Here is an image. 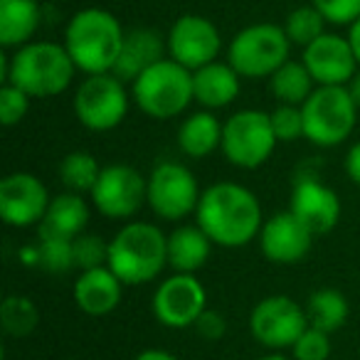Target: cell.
I'll return each instance as SVG.
<instances>
[{
  "label": "cell",
  "mask_w": 360,
  "mask_h": 360,
  "mask_svg": "<svg viewBox=\"0 0 360 360\" xmlns=\"http://www.w3.org/2000/svg\"><path fill=\"white\" fill-rule=\"evenodd\" d=\"M195 220L222 250H240L252 245L264 225L259 198L250 188L232 180H220L202 191Z\"/></svg>",
  "instance_id": "1"
},
{
  "label": "cell",
  "mask_w": 360,
  "mask_h": 360,
  "mask_svg": "<svg viewBox=\"0 0 360 360\" xmlns=\"http://www.w3.org/2000/svg\"><path fill=\"white\" fill-rule=\"evenodd\" d=\"M77 65L65 45L50 40H32L3 55V82L15 84L32 99H52L72 86Z\"/></svg>",
  "instance_id": "2"
},
{
  "label": "cell",
  "mask_w": 360,
  "mask_h": 360,
  "mask_svg": "<svg viewBox=\"0 0 360 360\" xmlns=\"http://www.w3.org/2000/svg\"><path fill=\"white\" fill-rule=\"evenodd\" d=\"M124 35L126 30L114 13L104 8H84L70 18L62 45L82 75H104L114 70Z\"/></svg>",
  "instance_id": "3"
},
{
  "label": "cell",
  "mask_w": 360,
  "mask_h": 360,
  "mask_svg": "<svg viewBox=\"0 0 360 360\" xmlns=\"http://www.w3.org/2000/svg\"><path fill=\"white\" fill-rule=\"evenodd\" d=\"M168 266V235L150 222H129L109 240V269L126 286L150 284Z\"/></svg>",
  "instance_id": "4"
},
{
  "label": "cell",
  "mask_w": 360,
  "mask_h": 360,
  "mask_svg": "<svg viewBox=\"0 0 360 360\" xmlns=\"http://www.w3.org/2000/svg\"><path fill=\"white\" fill-rule=\"evenodd\" d=\"M131 96L150 119H175L195 101L193 72L170 57H163L131 84Z\"/></svg>",
  "instance_id": "5"
},
{
  "label": "cell",
  "mask_w": 360,
  "mask_h": 360,
  "mask_svg": "<svg viewBox=\"0 0 360 360\" xmlns=\"http://www.w3.org/2000/svg\"><path fill=\"white\" fill-rule=\"evenodd\" d=\"M291 40L284 25L255 22L237 32L227 47V62L245 79H269L289 57Z\"/></svg>",
  "instance_id": "6"
},
{
  "label": "cell",
  "mask_w": 360,
  "mask_h": 360,
  "mask_svg": "<svg viewBox=\"0 0 360 360\" xmlns=\"http://www.w3.org/2000/svg\"><path fill=\"white\" fill-rule=\"evenodd\" d=\"M301 111L304 139L319 148H333L350 139L360 109L348 86H316L314 94L301 104Z\"/></svg>",
  "instance_id": "7"
},
{
  "label": "cell",
  "mask_w": 360,
  "mask_h": 360,
  "mask_svg": "<svg viewBox=\"0 0 360 360\" xmlns=\"http://www.w3.org/2000/svg\"><path fill=\"white\" fill-rule=\"evenodd\" d=\"M134 96L126 89V82L114 72L86 75L75 91V116L86 131L106 134L124 124Z\"/></svg>",
  "instance_id": "8"
},
{
  "label": "cell",
  "mask_w": 360,
  "mask_h": 360,
  "mask_svg": "<svg viewBox=\"0 0 360 360\" xmlns=\"http://www.w3.org/2000/svg\"><path fill=\"white\" fill-rule=\"evenodd\" d=\"M276 139L271 129L269 111L240 109L222 124V146L220 150L232 165L242 170H257L271 158Z\"/></svg>",
  "instance_id": "9"
},
{
  "label": "cell",
  "mask_w": 360,
  "mask_h": 360,
  "mask_svg": "<svg viewBox=\"0 0 360 360\" xmlns=\"http://www.w3.org/2000/svg\"><path fill=\"white\" fill-rule=\"evenodd\" d=\"M200 183L188 165L178 160H160L148 175V191H146V205L160 220L178 222L198 210L200 202Z\"/></svg>",
  "instance_id": "10"
},
{
  "label": "cell",
  "mask_w": 360,
  "mask_h": 360,
  "mask_svg": "<svg viewBox=\"0 0 360 360\" xmlns=\"http://www.w3.org/2000/svg\"><path fill=\"white\" fill-rule=\"evenodd\" d=\"M148 178L131 163H109L101 168L89 200L96 212L109 220H129L146 205Z\"/></svg>",
  "instance_id": "11"
},
{
  "label": "cell",
  "mask_w": 360,
  "mask_h": 360,
  "mask_svg": "<svg viewBox=\"0 0 360 360\" xmlns=\"http://www.w3.org/2000/svg\"><path fill=\"white\" fill-rule=\"evenodd\" d=\"M150 309H153L155 321L165 328H193L202 311L207 309V291L198 274L173 271L168 279L155 286Z\"/></svg>",
  "instance_id": "12"
},
{
  "label": "cell",
  "mask_w": 360,
  "mask_h": 360,
  "mask_svg": "<svg viewBox=\"0 0 360 360\" xmlns=\"http://www.w3.org/2000/svg\"><path fill=\"white\" fill-rule=\"evenodd\" d=\"M306 328H309L306 309L284 294L264 296L250 314L252 338L269 350L291 348Z\"/></svg>",
  "instance_id": "13"
},
{
  "label": "cell",
  "mask_w": 360,
  "mask_h": 360,
  "mask_svg": "<svg viewBox=\"0 0 360 360\" xmlns=\"http://www.w3.org/2000/svg\"><path fill=\"white\" fill-rule=\"evenodd\" d=\"M168 57L191 72L210 65L222 50V37L217 25L205 15H180L165 35Z\"/></svg>",
  "instance_id": "14"
},
{
  "label": "cell",
  "mask_w": 360,
  "mask_h": 360,
  "mask_svg": "<svg viewBox=\"0 0 360 360\" xmlns=\"http://www.w3.org/2000/svg\"><path fill=\"white\" fill-rule=\"evenodd\" d=\"M50 200L47 186L32 173H11L0 180V217L11 227L40 225Z\"/></svg>",
  "instance_id": "15"
},
{
  "label": "cell",
  "mask_w": 360,
  "mask_h": 360,
  "mask_svg": "<svg viewBox=\"0 0 360 360\" xmlns=\"http://www.w3.org/2000/svg\"><path fill=\"white\" fill-rule=\"evenodd\" d=\"M301 62L309 67L319 86H345L360 70L348 35L343 37L333 32H323L311 45H306Z\"/></svg>",
  "instance_id": "16"
},
{
  "label": "cell",
  "mask_w": 360,
  "mask_h": 360,
  "mask_svg": "<svg viewBox=\"0 0 360 360\" xmlns=\"http://www.w3.org/2000/svg\"><path fill=\"white\" fill-rule=\"evenodd\" d=\"M289 210L314 232L316 237L328 235L340 220V198L316 175H299L289 198Z\"/></svg>",
  "instance_id": "17"
},
{
  "label": "cell",
  "mask_w": 360,
  "mask_h": 360,
  "mask_svg": "<svg viewBox=\"0 0 360 360\" xmlns=\"http://www.w3.org/2000/svg\"><path fill=\"white\" fill-rule=\"evenodd\" d=\"M314 232L299 220L291 210L276 212L266 217L259 232L262 255L274 264H296L309 255L314 245Z\"/></svg>",
  "instance_id": "18"
},
{
  "label": "cell",
  "mask_w": 360,
  "mask_h": 360,
  "mask_svg": "<svg viewBox=\"0 0 360 360\" xmlns=\"http://www.w3.org/2000/svg\"><path fill=\"white\" fill-rule=\"evenodd\" d=\"M163 57H168V45L160 32H155L153 27H131L126 30L119 60L111 72L126 84H134L148 67H153Z\"/></svg>",
  "instance_id": "19"
},
{
  "label": "cell",
  "mask_w": 360,
  "mask_h": 360,
  "mask_svg": "<svg viewBox=\"0 0 360 360\" xmlns=\"http://www.w3.org/2000/svg\"><path fill=\"white\" fill-rule=\"evenodd\" d=\"M124 286L126 284L109 269V264H104L96 269L79 271L75 286H72V296L82 314L106 316L119 309Z\"/></svg>",
  "instance_id": "20"
},
{
  "label": "cell",
  "mask_w": 360,
  "mask_h": 360,
  "mask_svg": "<svg viewBox=\"0 0 360 360\" xmlns=\"http://www.w3.org/2000/svg\"><path fill=\"white\" fill-rule=\"evenodd\" d=\"M240 79L230 62H210L193 72V94L202 109H225L240 96Z\"/></svg>",
  "instance_id": "21"
},
{
  "label": "cell",
  "mask_w": 360,
  "mask_h": 360,
  "mask_svg": "<svg viewBox=\"0 0 360 360\" xmlns=\"http://www.w3.org/2000/svg\"><path fill=\"white\" fill-rule=\"evenodd\" d=\"M89 225V205L84 195L65 191L50 200L40 227V237H62V240H75Z\"/></svg>",
  "instance_id": "22"
},
{
  "label": "cell",
  "mask_w": 360,
  "mask_h": 360,
  "mask_svg": "<svg viewBox=\"0 0 360 360\" xmlns=\"http://www.w3.org/2000/svg\"><path fill=\"white\" fill-rule=\"evenodd\" d=\"M215 242L200 225H180L168 235V266L180 274H198L210 259Z\"/></svg>",
  "instance_id": "23"
},
{
  "label": "cell",
  "mask_w": 360,
  "mask_h": 360,
  "mask_svg": "<svg viewBox=\"0 0 360 360\" xmlns=\"http://www.w3.org/2000/svg\"><path fill=\"white\" fill-rule=\"evenodd\" d=\"M42 25V8L37 0H0V45L6 50L32 42Z\"/></svg>",
  "instance_id": "24"
},
{
  "label": "cell",
  "mask_w": 360,
  "mask_h": 360,
  "mask_svg": "<svg viewBox=\"0 0 360 360\" xmlns=\"http://www.w3.org/2000/svg\"><path fill=\"white\" fill-rule=\"evenodd\" d=\"M222 124L215 111H193L178 126V146L188 158H207L222 146Z\"/></svg>",
  "instance_id": "25"
},
{
  "label": "cell",
  "mask_w": 360,
  "mask_h": 360,
  "mask_svg": "<svg viewBox=\"0 0 360 360\" xmlns=\"http://www.w3.org/2000/svg\"><path fill=\"white\" fill-rule=\"evenodd\" d=\"M316 82L311 77L309 67L304 62L286 60L274 75L269 77V91L279 104H296L301 106L316 89Z\"/></svg>",
  "instance_id": "26"
},
{
  "label": "cell",
  "mask_w": 360,
  "mask_h": 360,
  "mask_svg": "<svg viewBox=\"0 0 360 360\" xmlns=\"http://www.w3.org/2000/svg\"><path fill=\"white\" fill-rule=\"evenodd\" d=\"M306 319H309V326L314 328H321L326 333H335L345 326L350 314L348 299L340 294L338 289H319L309 296L306 301Z\"/></svg>",
  "instance_id": "27"
},
{
  "label": "cell",
  "mask_w": 360,
  "mask_h": 360,
  "mask_svg": "<svg viewBox=\"0 0 360 360\" xmlns=\"http://www.w3.org/2000/svg\"><path fill=\"white\" fill-rule=\"evenodd\" d=\"M101 168H104V165H99V160L91 153H86V150H72V153H67L65 158H62L57 173H60L62 186H65L67 191L79 193V195H89L91 188H94L96 180H99Z\"/></svg>",
  "instance_id": "28"
},
{
  "label": "cell",
  "mask_w": 360,
  "mask_h": 360,
  "mask_svg": "<svg viewBox=\"0 0 360 360\" xmlns=\"http://www.w3.org/2000/svg\"><path fill=\"white\" fill-rule=\"evenodd\" d=\"M0 323H3V330L8 335L25 338L40 323V311H37L32 299H27L22 294H11L0 304Z\"/></svg>",
  "instance_id": "29"
},
{
  "label": "cell",
  "mask_w": 360,
  "mask_h": 360,
  "mask_svg": "<svg viewBox=\"0 0 360 360\" xmlns=\"http://www.w3.org/2000/svg\"><path fill=\"white\" fill-rule=\"evenodd\" d=\"M326 25H328L326 18L321 15L314 6H301L289 13V18H286V22H284V30H286V35H289L291 45L306 47V45H311L316 37L323 35Z\"/></svg>",
  "instance_id": "30"
},
{
  "label": "cell",
  "mask_w": 360,
  "mask_h": 360,
  "mask_svg": "<svg viewBox=\"0 0 360 360\" xmlns=\"http://www.w3.org/2000/svg\"><path fill=\"white\" fill-rule=\"evenodd\" d=\"M75 240H62V237H40V269L50 274H65L75 269Z\"/></svg>",
  "instance_id": "31"
},
{
  "label": "cell",
  "mask_w": 360,
  "mask_h": 360,
  "mask_svg": "<svg viewBox=\"0 0 360 360\" xmlns=\"http://www.w3.org/2000/svg\"><path fill=\"white\" fill-rule=\"evenodd\" d=\"M72 245H75V269L86 271L109 264V242L101 240L99 235L82 232L79 237H75Z\"/></svg>",
  "instance_id": "32"
},
{
  "label": "cell",
  "mask_w": 360,
  "mask_h": 360,
  "mask_svg": "<svg viewBox=\"0 0 360 360\" xmlns=\"http://www.w3.org/2000/svg\"><path fill=\"white\" fill-rule=\"evenodd\" d=\"M271 129L276 139L289 143V141L304 139V111L296 104H279L269 111Z\"/></svg>",
  "instance_id": "33"
},
{
  "label": "cell",
  "mask_w": 360,
  "mask_h": 360,
  "mask_svg": "<svg viewBox=\"0 0 360 360\" xmlns=\"http://www.w3.org/2000/svg\"><path fill=\"white\" fill-rule=\"evenodd\" d=\"M291 355H294V360H328L330 358V333L309 326V328L299 335V340L291 345Z\"/></svg>",
  "instance_id": "34"
},
{
  "label": "cell",
  "mask_w": 360,
  "mask_h": 360,
  "mask_svg": "<svg viewBox=\"0 0 360 360\" xmlns=\"http://www.w3.org/2000/svg\"><path fill=\"white\" fill-rule=\"evenodd\" d=\"M30 101L32 96H27L15 84L3 82V86H0V121H3V126L11 129V126L20 124L30 111Z\"/></svg>",
  "instance_id": "35"
},
{
  "label": "cell",
  "mask_w": 360,
  "mask_h": 360,
  "mask_svg": "<svg viewBox=\"0 0 360 360\" xmlns=\"http://www.w3.org/2000/svg\"><path fill=\"white\" fill-rule=\"evenodd\" d=\"M311 6L330 25H353L360 18V0H311Z\"/></svg>",
  "instance_id": "36"
},
{
  "label": "cell",
  "mask_w": 360,
  "mask_h": 360,
  "mask_svg": "<svg viewBox=\"0 0 360 360\" xmlns=\"http://www.w3.org/2000/svg\"><path fill=\"white\" fill-rule=\"evenodd\" d=\"M193 328H195L205 340H220L222 335H225V330H227V321H225V316L217 314V311L205 309Z\"/></svg>",
  "instance_id": "37"
},
{
  "label": "cell",
  "mask_w": 360,
  "mask_h": 360,
  "mask_svg": "<svg viewBox=\"0 0 360 360\" xmlns=\"http://www.w3.org/2000/svg\"><path fill=\"white\" fill-rule=\"evenodd\" d=\"M343 165H345V175L350 178V183H355V186L360 188V141H355L348 148Z\"/></svg>",
  "instance_id": "38"
},
{
  "label": "cell",
  "mask_w": 360,
  "mask_h": 360,
  "mask_svg": "<svg viewBox=\"0 0 360 360\" xmlns=\"http://www.w3.org/2000/svg\"><path fill=\"white\" fill-rule=\"evenodd\" d=\"M134 360H178L173 353H168V350H158V348H148V350H141L139 355H136Z\"/></svg>",
  "instance_id": "39"
},
{
  "label": "cell",
  "mask_w": 360,
  "mask_h": 360,
  "mask_svg": "<svg viewBox=\"0 0 360 360\" xmlns=\"http://www.w3.org/2000/svg\"><path fill=\"white\" fill-rule=\"evenodd\" d=\"M348 40H350V45H353V52H355V57H358V65H360V18L348 27Z\"/></svg>",
  "instance_id": "40"
},
{
  "label": "cell",
  "mask_w": 360,
  "mask_h": 360,
  "mask_svg": "<svg viewBox=\"0 0 360 360\" xmlns=\"http://www.w3.org/2000/svg\"><path fill=\"white\" fill-rule=\"evenodd\" d=\"M345 86H348V91H350V96H353L355 106H358V109H360V70L355 72V75H353V79H350Z\"/></svg>",
  "instance_id": "41"
},
{
  "label": "cell",
  "mask_w": 360,
  "mask_h": 360,
  "mask_svg": "<svg viewBox=\"0 0 360 360\" xmlns=\"http://www.w3.org/2000/svg\"><path fill=\"white\" fill-rule=\"evenodd\" d=\"M259 360H294V358H286V355H281L279 350H271V353H266V355H262Z\"/></svg>",
  "instance_id": "42"
},
{
  "label": "cell",
  "mask_w": 360,
  "mask_h": 360,
  "mask_svg": "<svg viewBox=\"0 0 360 360\" xmlns=\"http://www.w3.org/2000/svg\"><path fill=\"white\" fill-rule=\"evenodd\" d=\"M65 360H79V358H65Z\"/></svg>",
  "instance_id": "43"
}]
</instances>
